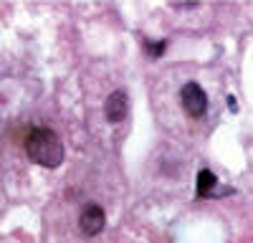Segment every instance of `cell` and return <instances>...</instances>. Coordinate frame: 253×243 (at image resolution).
Here are the masks:
<instances>
[{
    "instance_id": "cell-2",
    "label": "cell",
    "mask_w": 253,
    "mask_h": 243,
    "mask_svg": "<svg viewBox=\"0 0 253 243\" xmlns=\"http://www.w3.org/2000/svg\"><path fill=\"white\" fill-rule=\"evenodd\" d=\"M180 101H182V107H185V112L190 117H203L205 109H208V96H205V91L195 84V81H187V84L182 86Z\"/></svg>"
},
{
    "instance_id": "cell-4",
    "label": "cell",
    "mask_w": 253,
    "mask_h": 243,
    "mask_svg": "<svg viewBox=\"0 0 253 243\" xmlns=\"http://www.w3.org/2000/svg\"><path fill=\"white\" fill-rule=\"evenodd\" d=\"M104 114H107V119L112 122V124L122 122L126 114H129V99H126V94L124 91H112L107 104H104Z\"/></svg>"
},
{
    "instance_id": "cell-1",
    "label": "cell",
    "mask_w": 253,
    "mask_h": 243,
    "mask_svg": "<svg viewBox=\"0 0 253 243\" xmlns=\"http://www.w3.org/2000/svg\"><path fill=\"white\" fill-rule=\"evenodd\" d=\"M26 152L41 167H58L63 162V145L53 129L38 127L31 129L26 137Z\"/></svg>"
},
{
    "instance_id": "cell-5",
    "label": "cell",
    "mask_w": 253,
    "mask_h": 243,
    "mask_svg": "<svg viewBox=\"0 0 253 243\" xmlns=\"http://www.w3.org/2000/svg\"><path fill=\"white\" fill-rule=\"evenodd\" d=\"M215 188H218V177L210 170H200L198 172V195H213Z\"/></svg>"
},
{
    "instance_id": "cell-3",
    "label": "cell",
    "mask_w": 253,
    "mask_h": 243,
    "mask_svg": "<svg viewBox=\"0 0 253 243\" xmlns=\"http://www.w3.org/2000/svg\"><path fill=\"white\" fill-rule=\"evenodd\" d=\"M104 223H107V215H104V210L99 208V205H86L81 210V215H79V228H81V233L84 236H96V233H101L104 231Z\"/></svg>"
}]
</instances>
